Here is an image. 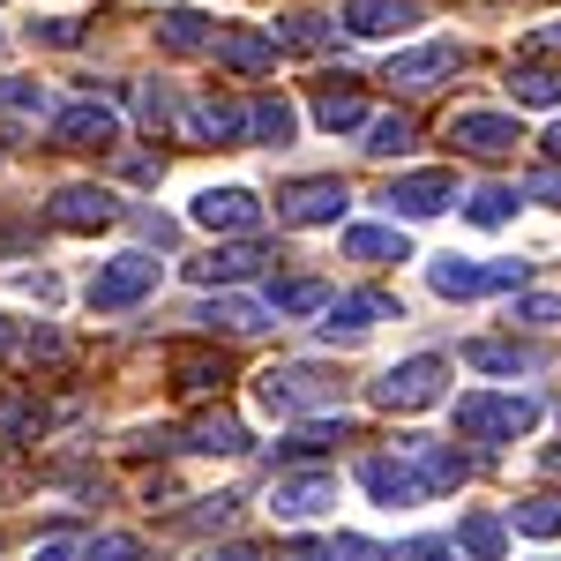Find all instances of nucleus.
Masks as SVG:
<instances>
[{
  "instance_id": "f257e3e1",
  "label": "nucleus",
  "mask_w": 561,
  "mask_h": 561,
  "mask_svg": "<svg viewBox=\"0 0 561 561\" xmlns=\"http://www.w3.org/2000/svg\"><path fill=\"white\" fill-rule=\"evenodd\" d=\"M531 277V262H465V255H434L427 285L442 300H486V293H517Z\"/></svg>"
},
{
  "instance_id": "f03ea898",
  "label": "nucleus",
  "mask_w": 561,
  "mask_h": 561,
  "mask_svg": "<svg viewBox=\"0 0 561 561\" xmlns=\"http://www.w3.org/2000/svg\"><path fill=\"white\" fill-rule=\"evenodd\" d=\"M158 293V255H113V262H98V277H90V314H121V307H135V300H150Z\"/></svg>"
},
{
  "instance_id": "7ed1b4c3",
  "label": "nucleus",
  "mask_w": 561,
  "mask_h": 561,
  "mask_svg": "<svg viewBox=\"0 0 561 561\" xmlns=\"http://www.w3.org/2000/svg\"><path fill=\"white\" fill-rule=\"evenodd\" d=\"M442 382H449V359L442 352H420V359H404V367H389V375H375V404L382 412H427L434 397H442Z\"/></svg>"
},
{
  "instance_id": "20e7f679",
  "label": "nucleus",
  "mask_w": 561,
  "mask_h": 561,
  "mask_svg": "<svg viewBox=\"0 0 561 561\" xmlns=\"http://www.w3.org/2000/svg\"><path fill=\"white\" fill-rule=\"evenodd\" d=\"M539 427V397H465L457 404V434L465 442H517Z\"/></svg>"
},
{
  "instance_id": "39448f33",
  "label": "nucleus",
  "mask_w": 561,
  "mask_h": 561,
  "mask_svg": "<svg viewBox=\"0 0 561 561\" xmlns=\"http://www.w3.org/2000/svg\"><path fill=\"white\" fill-rule=\"evenodd\" d=\"M337 375H330V367H270V375H262V404H270V412H307V404H337Z\"/></svg>"
},
{
  "instance_id": "423d86ee",
  "label": "nucleus",
  "mask_w": 561,
  "mask_h": 561,
  "mask_svg": "<svg viewBox=\"0 0 561 561\" xmlns=\"http://www.w3.org/2000/svg\"><path fill=\"white\" fill-rule=\"evenodd\" d=\"M322 510H337V472H285V479H270V517H277V524H307V517H322Z\"/></svg>"
},
{
  "instance_id": "0eeeda50",
  "label": "nucleus",
  "mask_w": 561,
  "mask_h": 561,
  "mask_svg": "<svg viewBox=\"0 0 561 561\" xmlns=\"http://www.w3.org/2000/svg\"><path fill=\"white\" fill-rule=\"evenodd\" d=\"M359 486H367L382 510H420V502H434L420 465H412L404 449H397V457H367V465H359Z\"/></svg>"
},
{
  "instance_id": "6e6552de",
  "label": "nucleus",
  "mask_w": 561,
  "mask_h": 561,
  "mask_svg": "<svg viewBox=\"0 0 561 561\" xmlns=\"http://www.w3.org/2000/svg\"><path fill=\"white\" fill-rule=\"evenodd\" d=\"M53 135H60L68 150H113V142H121V113L98 105V98H76V105L53 113Z\"/></svg>"
},
{
  "instance_id": "1a4fd4ad",
  "label": "nucleus",
  "mask_w": 561,
  "mask_h": 561,
  "mask_svg": "<svg viewBox=\"0 0 561 561\" xmlns=\"http://www.w3.org/2000/svg\"><path fill=\"white\" fill-rule=\"evenodd\" d=\"M45 210H53V225H60V232H105V225L121 217V195H113V187H90V180H76V187H60Z\"/></svg>"
},
{
  "instance_id": "9d476101",
  "label": "nucleus",
  "mask_w": 561,
  "mask_h": 561,
  "mask_svg": "<svg viewBox=\"0 0 561 561\" xmlns=\"http://www.w3.org/2000/svg\"><path fill=\"white\" fill-rule=\"evenodd\" d=\"M449 142H457L465 158H510L524 142V128H517V113H457V121H449Z\"/></svg>"
},
{
  "instance_id": "9b49d317",
  "label": "nucleus",
  "mask_w": 561,
  "mask_h": 561,
  "mask_svg": "<svg viewBox=\"0 0 561 561\" xmlns=\"http://www.w3.org/2000/svg\"><path fill=\"white\" fill-rule=\"evenodd\" d=\"M389 217H442L449 203H457V173H404L382 187Z\"/></svg>"
},
{
  "instance_id": "f8f14e48",
  "label": "nucleus",
  "mask_w": 561,
  "mask_h": 561,
  "mask_svg": "<svg viewBox=\"0 0 561 561\" xmlns=\"http://www.w3.org/2000/svg\"><path fill=\"white\" fill-rule=\"evenodd\" d=\"M277 217L285 225H337L345 217V180H293L277 195Z\"/></svg>"
},
{
  "instance_id": "ddd939ff",
  "label": "nucleus",
  "mask_w": 561,
  "mask_h": 561,
  "mask_svg": "<svg viewBox=\"0 0 561 561\" xmlns=\"http://www.w3.org/2000/svg\"><path fill=\"white\" fill-rule=\"evenodd\" d=\"M195 225H203V232H255L262 225L255 187H203V195H195Z\"/></svg>"
},
{
  "instance_id": "4468645a",
  "label": "nucleus",
  "mask_w": 561,
  "mask_h": 561,
  "mask_svg": "<svg viewBox=\"0 0 561 561\" xmlns=\"http://www.w3.org/2000/svg\"><path fill=\"white\" fill-rule=\"evenodd\" d=\"M397 314V300L389 293H345V300L322 307V337H337V345H352V337H367L375 322H389Z\"/></svg>"
},
{
  "instance_id": "2eb2a0df",
  "label": "nucleus",
  "mask_w": 561,
  "mask_h": 561,
  "mask_svg": "<svg viewBox=\"0 0 561 561\" xmlns=\"http://www.w3.org/2000/svg\"><path fill=\"white\" fill-rule=\"evenodd\" d=\"M165 375H173L180 397H210V389L232 382L225 352H210V345H173V352H165Z\"/></svg>"
},
{
  "instance_id": "dca6fc26",
  "label": "nucleus",
  "mask_w": 561,
  "mask_h": 561,
  "mask_svg": "<svg viewBox=\"0 0 561 561\" xmlns=\"http://www.w3.org/2000/svg\"><path fill=\"white\" fill-rule=\"evenodd\" d=\"M457 60H465V53H457L449 38L412 45V53H397V60H389V83H397V90H434L442 76H457Z\"/></svg>"
},
{
  "instance_id": "f3484780",
  "label": "nucleus",
  "mask_w": 561,
  "mask_h": 561,
  "mask_svg": "<svg viewBox=\"0 0 561 561\" xmlns=\"http://www.w3.org/2000/svg\"><path fill=\"white\" fill-rule=\"evenodd\" d=\"M337 23H345L352 38H397L412 23V0H345Z\"/></svg>"
},
{
  "instance_id": "a211bd4d",
  "label": "nucleus",
  "mask_w": 561,
  "mask_h": 561,
  "mask_svg": "<svg viewBox=\"0 0 561 561\" xmlns=\"http://www.w3.org/2000/svg\"><path fill=\"white\" fill-rule=\"evenodd\" d=\"M262 262H270V248H262V240H240V248H217V255L187 262V277H195V285H240V277H255Z\"/></svg>"
},
{
  "instance_id": "6ab92c4d",
  "label": "nucleus",
  "mask_w": 561,
  "mask_h": 561,
  "mask_svg": "<svg viewBox=\"0 0 561 561\" xmlns=\"http://www.w3.org/2000/svg\"><path fill=\"white\" fill-rule=\"evenodd\" d=\"M187 128L217 142V150H232V142H248V105H232V98H210V105H195L187 113Z\"/></svg>"
},
{
  "instance_id": "aec40b11",
  "label": "nucleus",
  "mask_w": 561,
  "mask_h": 561,
  "mask_svg": "<svg viewBox=\"0 0 561 561\" xmlns=\"http://www.w3.org/2000/svg\"><path fill=\"white\" fill-rule=\"evenodd\" d=\"M180 449H203V457H240V449H248V427H240L232 412H203L195 427L180 434Z\"/></svg>"
},
{
  "instance_id": "412c9836",
  "label": "nucleus",
  "mask_w": 561,
  "mask_h": 561,
  "mask_svg": "<svg viewBox=\"0 0 561 561\" xmlns=\"http://www.w3.org/2000/svg\"><path fill=\"white\" fill-rule=\"evenodd\" d=\"M225 68H240V76H262V68H277V38H262V31H217L210 45Z\"/></svg>"
},
{
  "instance_id": "4be33fe9",
  "label": "nucleus",
  "mask_w": 561,
  "mask_h": 561,
  "mask_svg": "<svg viewBox=\"0 0 561 561\" xmlns=\"http://www.w3.org/2000/svg\"><path fill=\"white\" fill-rule=\"evenodd\" d=\"M158 45H165V53H210L217 31H210L203 8H165V15H158Z\"/></svg>"
},
{
  "instance_id": "5701e85b",
  "label": "nucleus",
  "mask_w": 561,
  "mask_h": 561,
  "mask_svg": "<svg viewBox=\"0 0 561 561\" xmlns=\"http://www.w3.org/2000/svg\"><path fill=\"white\" fill-rule=\"evenodd\" d=\"M465 367H479V375H531L539 352L510 345V337H472V345H465Z\"/></svg>"
},
{
  "instance_id": "b1692460",
  "label": "nucleus",
  "mask_w": 561,
  "mask_h": 561,
  "mask_svg": "<svg viewBox=\"0 0 561 561\" xmlns=\"http://www.w3.org/2000/svg\"><path fill=\"white\" fill-rule=\"evenodd\" d=\"M203 322L225 330V337H255V330L277 322V307H270V300H210V307H203Z\"/></svg>"
},
{
  "instance_id": "393cba45",
  "label": "nucleus",
  "mask_w": 561,
  "mask_h": 561,
  "mask_svg": "<svg viewBox=\"0 0 561 561\" xmlns=\"http://www.w3.org/2000/svg\"><path fill=\"white\" fill-rule=\"evenodd\" d=\"M345 255L352 262H412V240L397 225H352L345 232Z\"/></svg>"
},
{
  "instance_id": "a878e982",
  "label": "nucleus",
  "mask_w": 561,
  "mask_h": 561,
  "mask_svg": "<svg viewBox=\"0 0 561 561\" xmlns=\"http://www.w3.org/2000/svg\"><path fill=\"white\" fill-rule=\"evenodd\" d=\"M300 135V113L285 105V98H255L248 105V142H270V150H285Z\"/></svg>"
},
{
  "instance_id": "bb28decb",
  "label": "nucleus",
  "mask_w": 561,
  "mask_h": 561,
  "mask_svg": "<svg viewBox=\"0 0 561 561\" xmlns=\"http://www.w3.org/2000/svg\"><path fill=\"white\" fill-rule=\"evenodd\" d=\"M314 121H322L330 135L367 128V98H359V90H322V98H314Z\"/></svg>"
},
{
  "instance_id": "cd10ccee",
  "label": "nucleus",
  "mask_w": 561,
  "mask_h": 561,
  "mask_svg": "<svg viewBox=\"0 0 561 561\" xmlns=\"http://www.w3.org/2000/svg\"><path fill=\"white\" fill-rule=\"evenodd\" d=\"M270 38L293 45V53H322V45L337 38V23H330V15H307V8H300V15H285V23H277Z\"/></svg>"
},
{
  "instance_id": "c85d7f7f",
  "label": "nucleus",
  "mask_w": 561,
  "mask_h": 561,
  "mask_svg": "<svg viewBox=\"0 0 561 561\" xmlns=\"http://www.w3.org/2000/svg\"><path fill=\"white\" fill-rule=\"evenodd\" d=\"M38 427H45L38 397H31V389H8V397H0V442H31Z\"/></svg>"
},
{
  "instance_id": "c756f323",
  "label": "nucleus",
  "mask_w": 561,
  "mask_h": 561,
  "mask_svg": "<svg viewBox=\"0 0 561 561\" xmlns=\"http://www.w3.org/2000/svg\"><path fill=\"white\" fill-rule=\"evenodd\" d=\"M0 113L38 121V113H45V83H38V76H0Z\"/></svg>"
},
{
  "instance_id": "7c9ffc66",
  "label": "nucleus",
  "mask_w": 561,
  "mask_h": 561,
  "mask_svg": "<svg viewBox=\"0 0 561 561\" xmlns=\"http://www.w3.org/2000/svg\"><path fill=\"white\" fill-rule=\"evenodd\" d=\"M404 150H412V121H404V113L367 121V158H404Z\"/></svg>"
},
{
  "instance_id": "2f4dec72",
  "label": "nucleus",
  "mask_w": 561,
  "mask_h": 561,
  "mask_svg": "<svg viewBox=\"0 0 561 561\" xmlns=\"http://www.w3.org/2000/svg\"><path fill=\"white\" fill-rule=\"evenodd\" d=\"M270 307H285V314H314V307H330V285H322V277H285V285L270 293Z\"/></svg>"
},
{
  "instance_id": "473e14b6",
  "label": "nucleus",
  "mask_w": 561,
  "mask_h": 561,
  "mask_svg": "<svg viewBox=\"0 0 561 561\" xmlns=\"http://www.w3.org/2000/svg\"><path fill=\"white\" fill-rule=\"evenodd\" d=\"M457 547H465V561H502V524L494 517H465L457 524Z\"/></svg>"
},
{
  "instance_id": "72a5a7b5",
  "label": "nucleus",
  "mask_w": 561,
  "mask_h": 561,
  "mask_svg": "<svg viewBox=\"0 0 561 561\" xmlns=\"http://www.w3.org/2000/svg\"><path fill=\"white\" fill-rule=\"evenodd\" d=\"M517 531L524 539H554L561 531V494H531V502H517Z\"/></svg>"
},
{
  "instance_id": "f704fd0d",
  "label": "nucleus",
  "mask_w": 561,
  "mask_h": 561,
  "mask_svg": "<svg viewBox=\"0 0 561 561\" xmlns=\"http://www.w3.org/2000/svg\"><path fill=\"white\" fill-rule=\"evenodd\" d=\"M510 98H517V105H561V76L554 68H517V76H510Z\"/></svg>"
},
{
  "instance_id": "c9c22d12",
  "label": "nucleus",
  "mask_w": 561,
  "mask_h": 561,
  "mask_svg": "<svg viewBox=\"0 0 561 561\" xmlns=\"http://www.w3.org/2000/svg\"><path fill=\"white\" fill-rule=\"evenodd\" d=\"M330 442H352L345 420H307V427L285 442V457H314V449H330Z\"/></svg>"
},
{
  "instance_id": "e433bc0d",
  "label": "nucleus",
  "mask_w": 561,
  "mask_h": 561,
  "mask_svg": "<svg viewBox=\"0 0 561 561\" xmlns=\"http://www.w3.org/2000/svg\"><path fill=\"white\" fill-rule=\"evenodd\" d=\"M465 210H472V225H510V217H517V195H510V187H479Z\"/></svg>"
},
{
  "instance_id": "4c0bfd02",
  "label": "nucleus",
  "mask_w": 561,
  "mask_h": 561,
  "mask_svg": "<svg viewBox=\"0 0 561 561\" xmlns=\"http://www.w3.org/2000/svg\"><path fill=\"white\" fill-rule=\"evenodd\" d=\"M135 113H142L150 128H173V121H180V98H173L165 83H142V98H135Z\"/></svg>"
},
{
  "instance_id": "58836bf2",
  "label": "nucleus",
  "mask_w": 561,
  "mask_h": 561,
  "mask_svg": "<svg viewBox=\"0 0 561 561\" xmlns=\"http://www.w3.org/2000/svg\"><path fill=\"white\" fill-rule=\"evenodd\" d=\"M517 322H531V330H554V322H561V300H547V293H524V300H517Z\"/></svg>"
},
{
  "instance_id": "ea45409f",
  "label": "nucleus",
  "mask_w": 561,
  "mask_h": 561,
  "mask_svg": "<svg viewBox=\"0 0 561 561\" xmlns=\"http://www.w3.org/2000/svg\"><path fill=\"white\" fill-rule=\"evenodd\" d=\"M83 561H142V547H135L128 531H105V539H90Z\"/></svg>"
},
{
  "instance_id": "a19ab883",
  "label": "nucleus",
  "mask_w": 561,
  "mask_h": 561,
  "mask_svg": "<svg viewBox=\"0 0 561 561\" xmlns=\"http://www.w3.org/2000/svg\"><path fill=\"white\" fill-rule=\"evenodd\" d=\"M31 38H38V45H83V23L53 15V23H31Z\"/></svg>"
},
{
  "instance_id": "79ce46f5",
  "label": "nucleus",
  "mask_w": 561,
  "mask_h": 561,
  "mask_svg": "<svg viewBox=\"0 0 561 561\" xmlns=\"http://www.w3.org/2000/svg\"><path fill=\"white\" fill-rule=\"evenodd\" d=\"M404 561H465V547H457V539H412Z\"/></svg>"
},
{
  "instance_id": "37998d69",
  "label": "nucleus",
  "mask_w": 561,
  "mask_h": 561,
  "mask_svg": "<svg viewBox=\"0 0 561 561\" xmlns=\"http://www.w3.org/2000/svg\"><path fill=\"white\" fill-rule=\"evenodd\" d=\"M23 337H31V330H23L15 314H0V359H15V352H23Z\"/></svg>"
},
{
  "instance_id": "c03bdc74",
  "label": "nucleus",
  "mask_w": 561,
  "mask_h": 561,
  "mask_svg": "<svg viewBox=\"0 0 561 561\" xmlns=\"http://www.w3.org/2000/svg\"><path fill=\"white\" fill-rule=\"evenodd\" d=\"M330 554H337V561H382L367 539H330Z\"/></svg>"
},
{
  "instance_id": "a18cd8bd",
  "label": "nucleus",
  "mask_w": 561,
  "mask_h": 561,
  "mask_svg": "<svg viewBox=\"0 0 561 561\" xmlns=\"http://www.w3.org/2000/svg\"><path fill=\"white\" fill-rule=\"evenodd\" d=\"M531 195H539V203H554V210H561V165H554V173H539V180H531Z\"/></svg>"
},
{
  "instance_id": "49530a36",
  "label": "nucleus",
  "mask_w": 561,
  "mask_h": 561,
  "mask_svg": "<svg viewBox=\"0 0 561 561\" xmlns=\"http://www.w3.org/2000/svg\"><path fill=\"white\" fill-rule=\"evenodd\" d=\"M31 561H76V547H68V539H45V547H38Z\"/></svg>"
},
{
  "instance_id": "de8ad7c7",
  "label": "nucleus",
  "mask_w": 561,
  "mask_h": 561,
  "mask_svg": "<svg viewBox=\"0 0 561 561\" xmlns=\"http://www.w3.org/2000/svg\"><path fill=\"white\" fill-rule=\"evenodd\" d=\"M277 561H337V554H330V547H285Z\"/></svg>"
},
{
  "instance_id": "09e8293b",
  "label": "nucleus",
  "mask_w": 561,
  "mask_h": 561,
  "mask_svg": "<svg viewBox=\"0 0 561 561\" xmlns=\"http://www.w3.org/2000/svg\"><path fill=\"white\" fill-rule=\"evenodd\" d=\"M203 561H255L248 547H217V554H203Z\"/></svg>"
},
{
  "instance_id": "8fccbe9b",
  "label": "nucleus",
  "mask_w": 561,
  "mask_h": 561,
  "mask_svg": "<svg viewBox=\"0 0 561 561\" xmlns=\"http://www.w3.org/2000/svg\"><path fill=\"white\" fill-rule=\"evenodd\" d=\"M547 150H554V158H561V121H554V128H547Z\"/></svg>"
},
{
  "instance_id": "3c124183",
  "label": "nucleus",
  "mask_w": 561,
  "mask_h": 561,
  "mask_svg": "<svg viewBox=\"0 0 561 561\" xmlns=\"http://www.w3.org/2000/svg\"><path fill=\"white\" fill-rule=\"evenodd\" d=\"M547 465H554V472H561V449H554V457H547Z\"/></svg>"
}]
</instances>
